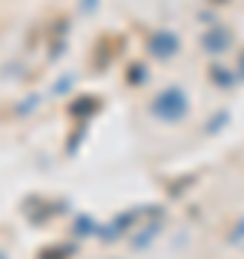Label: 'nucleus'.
<instances>
[{
  "label": "nucleus",
  "instance_id": "nucleus-1",
  "mask_svg": "<svg viewBox=\"0 0 244 259\" xmlns=\"http://www.w3.org/2000/svg\"><path fill=\"white\" fill-rule=\"evenodd\" d=\"M187 110H190V101L178 87L164 90V93L155 98V104H152V115H158L161 121H178V118L187 115Z\"/></svg>",
  "mask_w": 244,
  "mask_h": 259
},
{
  "label": "nucleus",
  "instance_id": "nucleus-4",
  "mask_svg": "<svg viewBox=\"0 0 244 259\" xmlns=\"http://www.w3.org/2000/svg\"><path fill=\"white\" fill-rule=\"evenodd\" d=\"M155 231H158V225H152V228H147V231L138 236V239H132V248H147L150 245V239L155 236Z\"/></svg>",
  "mask_w": 244,
  "mask_h": 259
},
{
  "label": "nucleus",
  "instance_id": "nucleus-2",
  "mask_svg": "<svg viewBox=\"0 0 244 259\" xmlns=\"http://www.w3.org/2000/svg\"><path fill=\"white\" fill-rule=\"evenodd\" d=\"M175 49H178V37L172 35V32H158V35L152 37V52L161 58H169L175 55Z\"/></svg>",
  "mask_w": 244,
  "mask_h": 259
},
{
  "label": "nucleus",
  "instance_id": "nucleus-8",
  "mask_svg": "<svg viewBox=\"0 0 244 259\" xmlns=\"http://www.w3.org/2000/svg\"><path fill=\"white\" fill-rule=\"evenodd\" d=\"M0 259H6V256H3V253H0Z\"/></svg>",
  "mask_w": 244,
  "mask_h": 259
},
{
  "label": "nucleus",
  "instance_id": "nucleus-7",
  "mask_svg": "<svg viewBox=\"0 0 244 259\" xmlns=\"http://www.w3.org/2000/svg\"><path fill=\"white\" fill-rule=\"evenodd\" d=\"M98 3H101V0H84V12H95Z\"/></svg>",
  "mask_w": 244,
  "mask_h": 259
},
{
  "label": "nucleus",
  "instance_id": "nucleus-3",
  "mask_svg": "<svg viewBox=\"0 0 244 259\" xmlns=\"http://www.w3.org/2000/svg\"><path fill=\"white\" fill-rule=\"evenodd\" d=\"M204 47L210 52H221V49L230 47V35H227L224 29H216V32H207L204 35Z\"/></svg>",
  "mask_w": 244,
  "mask_h": 259
},
{
  "label": "nucleus",
  "instance_id": "nucleus-5",
  "mask_svg": "<svg viewBox=\"0 0 244 259\" xmlns=\"http://www.w3.org/2000/svg\"><path fill=\"white\" fill-rule=\"evenodd\" d=\"M75 231H78V233H95V231H98V225H95L92 219L81 216V219H78V225H75Z\"/></svg>",
  "mask_w": 244,
  "mask_h": 259
},
{
  "label": "nucleus",
  "instance_id": "nucleus-6",
  "mask_svg": "<svg viewBox=\"0 0 244 259\" xmlns=\"http://www.w3.org/2000/svg\"><path fill=\"white\" fill-rule=\"evenodd\" d=\"M241 239H244V219H241L238 225H235V231L230 233V242H233V245H238Z\"/></svg>",
  "mask_w": 244,
  "mask_h": 259
}]
</instances>
